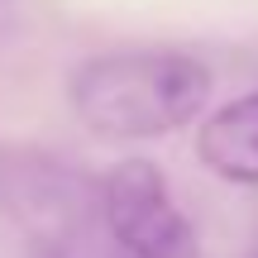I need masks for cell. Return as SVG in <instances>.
<instances>
[{"label": "cell", "mask_w": 258, "mask_h": 258, "mask_svg": "<svg viewBox=\"0 0 258 258\" xmlns=\"http://www.w3.org/2000/svg\"><path fill=\"white\" fill-rule=\"evenodd\" d=\"M67 96L77 120L101 139H158L201 115L211 72L177 48H129L82 62Z\"/></svg>", "instance_id": "1"}, {"label": "cell", "mask_w": 258, "mask_h": 258, "mask_svg": "<svg viewBox=\"0 0 258 258\" xmlns=\"http://www.w3.org/2000/svg\"><path fill=\"white\" fill-rule=\"evenodd\" d=\"M101 220L129 258H196L186 215L148 158H124L101 186Z\"/></svg>", "instance_id": "2"}, {"label": "cell", "mask_w": 258, "mask_h": 258, "mask_svg": "<svg viewBox=\"0 0 258 258\" xmlns=\"http://www.w3.org/2000/svg\"><path fill=\"white\" fill-rule=\"evenodd\" d=\"M0 206L48 253H67L91 220V186L57 158L15 148L0 153Z\"/></svg>", "instance_id": "3"}, {"label": "cell", "mask_w": 258, "mask_h": 258, "mask_svg": "<svg viewBox=\"0 0 258 258\" xmlns=\"http://www.w3.org/2000/svg\"><path fill=\"white\" fill-rule=\"evenodd\" d=\"M196 158L225 182L258 186V91L220 105L211 120H201Z\"/></svg>", "instance_id": "4"}, {"label": "cell", "mask_w": 258, "mask_h": 258, "mask_svg": "<svg viewBox=\"0 0 258 258\" xmlns=\"http://www.w3.org/2000/svg\"><path fill=\"white\" fill-rule=\"evenodd\" d=\"M253 258H258V253H253Z\"/></svg>", "instance_id": "5"}]
</instances>
